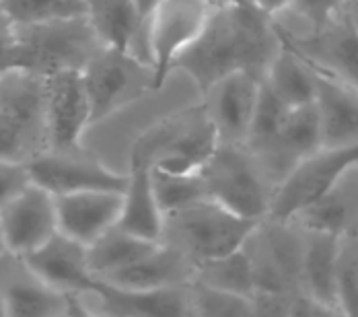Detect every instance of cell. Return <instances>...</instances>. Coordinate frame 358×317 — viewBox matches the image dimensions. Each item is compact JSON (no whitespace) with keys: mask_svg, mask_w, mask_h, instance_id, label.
<instances>
[{"mask_svg":"<svg viewBox=\"0 0 358 317\" xmlns=\"http://www.w3.org/2000/svg\"><path fill=\"white\" fill-rule=\"evenodd\" d=\"M282 48L276 19L255 6H213L202 29L173 62L204 95L216 80L248 71L264 80L268 66Z\"/></svg>","mask_w":358,"mask_h":317,"instance_id":"6da1fadb","label":"cell"},{"mask_svg":"<svg viewBox=\"0 0 358 317\" xmlns=\"http://www.w3.org/2000/svg\"><path fill=\"white\" fill-rule=\"evenodd\" d=\"M218 142L215 124L200 99L146 128L132 144L130 167L171 174L200 171L213 157Z\"/></svg>","mask_w":358,"mask_h":317,"instance_id":"7a4b0ae2","label":"cell"},{"mask_svg":"<svg viewBox=\"0 0 358 317\" xmlns=\"http://www.w3.org/2000/svg\"><path fill=\"white\" fill-rule=\"evenodd\" d=\"M48 150L45 74L13 69L0 74V161L29 163Z\"/></svg>","mask_w":358,"mask_h":317,"instance_id":"3957f363","label":"cell"},{"mask_svg":"<svg viewBox=\"0 0 358 317\" xmlns=\"http://www.w3.org/2000/svg\"><path fill=\"white\" fill-rule=\"evenodd\" d=\"M259 223L206 198L165 214L161 241L178 247L198 268L200 264L241 249Z\"/></svg>","mask_w":358,"mask_h":317,"instance_id":"277c9868","label":"cell"},{"mask_svg":"<svg viewBox=\"0 0 358 317\" xmlns=\"http://www.w3.org/2000/svg\"><path fill=\"white\" fill-rule=\"evenodd\" d=\"M202 176L210 200L251 220L268 216L276 183L245 142H218Z\"/></svg>","mask_w":358,"mask_h":317,"instance_id":"5b68a950","label":"cell"},{"mask_svg":"<svg viewBox=\"0 0 358 317\" xmlns=\"http://www.w3.org/2000/svg\"><path fill=\"white\" fill-rule=\"evenodd\" d=\"M19 69L52 74L83 71L103 48L87 17H72L37 25H17Z\"/></svg>","mask_w":358,"mask_h":317,"instance_id":"8992f818","label":"cell"},{"mask_svg":"<svg viewBox=\"0 0 358 317\" xmlns=\"http://www.w3.org/2000/svg\"><path fill=\"white\" fill-rule=\"evenodd\" d=\"M83 83L95 126L155 91V71L130 52L103 45L83 69Z\"/></svg>","mask_w":358,"mask_h":317,"instance_id":"52a82bcc","label":"cell"},{"mask_svg":"<svg viewBox=\"0 0 358 317\" xmlns=\"http://www.w3.org/2000/svg\"><path fill=\"white\" fill-rule=\"evenodd\" d=\"M358 163L357 146H322L299 159L274 190L268 216L270 220H294L315 204L331 185Z\"/></svg>","mask_w":358,"mask_h":317,"instance_id":"ba28073f","label":"cell"},{"mask_svg":"<svg viewBox=\"0 0 358 317\" xmlns=\"http://www.w3.org/2000/svg\"><path fill=\"white\" fill-rule=\"evenodd\" d=\"M213 6L206 0H163L148 21V50L155 71V91L173 72L179 54L202 34Z\"/></svg>","mask_w":358,"mask_h":317,"instance_id":"9c48e42d","label":"cell"},{"mask_svg":"<svg viewBox=\"0 0 358 317\" xmlns=\"http://www.w3.org/2000/svg\"><path fill=\"white\" fill-rule=\"evenodd\" d=\"M34 183L45 188L54 196L83 192V190H117L128 185V174H115L101 163L97 155L85 146L71 150L48 148L29 163Z\"/></svg>","mask_w":358,"mask_h":317,"instance_id":"30bf717a","label":"cell"},{"mask_svg":"<svg viewBox=\"0 0 358 317\" xmlns=\"http://www.w3.org/2000/svg\"><path fill=\"white\" fill-rule=\"evenodd\" d=\"M48 148L71 150L83 146L91 124V104L83 71H58L45 76Z\"/></svg>","mask_w":358,"mask_h":317,"instance_id":"8fae6325","label":"cell"},{"mask_svg":"<svg viewBox=\"0 0 358 317\" xmlns=\"http://www.w3.org/2000/svg\"><path fill=\"white\" fill-rule=\"evenodd\" d=\"M0 225L10 255L25 258L34 253L58 233L56 196L37 183L27 185L0 209Z\"/></svg>","mask_w":358,"mask_h":317,"instance_id":"7c38bea8","label":"cell"},{"mask_svg":"<svg viewBox=\"0 0 358 317\" xmlns=\"http://www.w3.org/2000/svg\"><path fill=\"white\" fill-rule=\"evenodd\" d=\"M280 37L313 71L334 74L358 87V34L342 10L317 31L305 36L280 31Z\"/></svg>","mask_w":358,"mask_h":317,"instance_id":"4fadbf2b","label":"cell"},{"mask_svg":"<svg viewBox=\"0 0 358 317\" xmlns=\"http://www.w3.org/2000/svg\"><path fill=\"white\" fill-rule=\"evenodd\" d=\"M262 78L248 71H235L202 95L220 142H245L257 107Z\"/></svg>","mask_w":358,"mask_h":317,"instance_id":"5bb4252c","label":"cell"},{"mask_svg":"<svg viewBox=\"0 0 358 317\" xmlns=\"http://www.w3.org/2000/svg\"><path fill=\"white\" fill-rule=\"evenodd\" d=\"M43 282L66 295H97L101 281L91 272L87 246L56 233L34 253L21 258Z\"/></svg>","mask_w":358,"mask_h":317,"instance_id":"9a60e30c","label":"cell"},{"mask_svg":"<svg viewBox=\"0 0 358 317\" xmlns=\"http://www.w3.org/2000/svg\"><path fill=\"white\" fill-rule=\"evenodd\" d=\"M122 194L117 190H83L56 196L58 231L83 246H91L117 225Z\"/></svg>","mask_w":358,"mask_h":317,"instance_id":"2e32d148","label":"cell"},{"mask_svg":"<svg viewBox=\"0 0 358 317\" xmlns=\"http://www.w3.org/2000/svg\"><path fill=\"white\" fill-rule=\"evenodd\" d=\"M2 305L8 317L66 316V293L56 290L15 255H6L2 272Z\"/></svg>","mask_w":358,"mask_h":317,"instance_id":"e0dca14e","label":"cell"},{"mask_svg":"<svg viewBox=\"0 0 358 317\" xmlns=\"http://www.w3.org/2000/svg\"><path fill=\"white\" fill-rule=\"evenodd\" d=\"M315 72L313 104L320 115L322 146H357L358 87L327 72Z\"/></svg>","mask_w":358,"mask_h":317,"instance_id":"ac0fdd59","label":"cell"},{"mask_svg":"<svg viewBox=\"0 0 358 317\" xmlns=\"http://www.w3.org/2000/svg\"><path fill=\"white\" fill-rule=\"evenodd\" d=\"M87 21L99 41L108 48L134 54L150 62L148 23H144L134 0H85Z\"/></svg>","mask_w":358,"mask_h":317,"instance_id":"d6986e66","label":"cell"},{"mask_svg":"<svg viewBox=\"0 0 358 317\" xmlns=\"http://www.w3.org/2000/svg\"><path fill=\"white\" fill-rule=\"evenodd\" d=\"M99 311L111 317H183L194 316L189 284L169 288H122L101 282L97 290Z\"/></svg>","mask_w":358,"mask_h":317,"instance_id":"ffe728a7","label":"cell"},{"mask_svg":"<svg viewBox=\"0 0 358 317\" xmlns=\"http://www.w3.org/2000/svg\"><path fill=\"white\" fill-rule=\"evenodd\" d=\"M196 279V264L178 247L159 241L150 253H146L136 264L113 272L106 281L113 286L122 288H138V290H152V288H169L189 284Z\"/></svg>","mask_w":358,"mask_h":317,"instance_id":"44dd1931","label":"cell"},{"mask_svg":"<svg viewBox=\"0 0 358 317\" xmlns=\"http://www.w3.org/2000/svg\"><path fill=\"white\" fill-rule=\"evenodd\" d=\"M294 223L336 237L358 233V163L340 177L315 204L301 212Z\"/></svg>","mask_w":358,"mask_h":317,"instance_id":"7402d4cb","label":"cell"},{"mask_svg":"<svg viewBox=\"0 0 358 317\" xmlns=\"http://www.w3.org/2000/svg\"><path fill=\"white\" fill-rule=\"evenodd\" d=\"M338 246H340V237L323 233V231L305 229V247H303V264H301V290L307 293L317 303H322L323 307L331 309L336 316L340 314L338 282H336Z\"/></svg>","mask_w":358,"mask_h":317,"instance_id":"603a6c76","label":"cell"},{"mask_svg":"<svg viewBox=\"0 0 358 317\" xmlns=\"http://www.w3.org/2000/svg\"><path fill=\"white\" fill-rule=\"evenodd\" d=\"M163 220L165 214L152 190L150 169L130 167L128 185L122 194V212L117 218V227L148 241H161Z\"/></svg>","mask_w":358,"mask_h":317,"instance_id":"cb8c5ba5","label":"cell"},{"mask_svg":"<svg viewBox=\"0 0 358 317\" xmlns=\"http://www.w3.org/2000/svg\"><path fill=\"white\" fill-rule=\"evenodd\" d=\"M264 85L287 107L307 106L315 99V72L285 41L268 66Z\"/></svg>","mask_w":358,"mask_h":317,"instance_id":"d4e9b609","label":"cell"},{"mask_svg":"<svg viewBox=\"0 0 358 317\" xmlns=\"http://www.w3.org/2000/svg\"><path fill=\"white\" fill-rule=\"evenodd\" d=\"M157 246L159 241H148L143 237L130 235L115 225L91 246H87L89 268L99 281H106L113 272H120L143 260Z\"/></svg>","mask_w":358,"mask_h":317,"instance_id":"484cf974","label":"cell"},{"mask_svg":"<svg viewBox=\"0 0 358 317\" xmlns=\"http://www.w3.org/2000/svg\"><path fill=\"white\" fill-rule=\"evenodd\" d=\"M196 281L220 288V290H227V293L250 297V299H253V295H255L251 260L245 247H241L229 255L210 260L206 264H200L196 268Z\"/></svg>","mask_w":358,"mask_h":317,"instance_id":"4316f807","label":"cell"},{"mask_svg":"<svg viewBox=\"0 0 358 317\" xmlns=\"http://www.w3.org/2000/svg\"><path fill=\"white\" fill-rule=\"evenodd\" d=\"M152 177V190L159 200V206L163 214L187 209L200 200L208 198L206 179L200 171L192 174H171L161 169H150Z\"/></svg>","mask_w":358,"mask_h":317,"instance_id":"83f0119b","label":"cell"},{"mask_svg":"<svg viewBox=\"0 0 358 317\" xmlns=\"http://www.w3.org/2000/svg\"><path fill=\"white\" fill-rule=\"evenodd\" d=\"M0 13L15 25H37L60 19L83 17L87 13L85 0H2Z\"/></svg>","mask_w":358,"mask_h":317,"instance_id":"f1b7e54d","label":"cell"},{"mask_svg":"<svg viewBox=\"0 0 358 317\" xmlns=\"http://www.w3.org/2000/svg\"><path fill=\"white\" fill-rule=\"evenodd\" d=\"M189 297H192V311L194 316L204 317H245L255 316L253 299L227 293L204 282H189Z\"/></svg>","mask_w":358,"mask_h":317,"instance_id":"f546056e","label":"cell"},{"mask_svg":"<svg viewBox=\"0 0 358 317\" xmlns=\"http://www.w3.org/2000/svg\"><path fill=\"white\" fill-rule=\"evenodd\" d=\"M336 282L340 314L358 317V233L340 237Z\"/></svg>","mask_w":358,"mask_h":317,"instance_id":"4dcf8cb0","label":"cell"},{"mask_svg":"<svg viewBox=\"0 0 358 317\" xmlns=\"http://www.w3.org/2000/svg\"><path fill=\"white\" fill-rule=\"evenodd\" d=\"M34 179L27 163L19 161H0V209L6 206L13 198H17Z\"/></svg>","mask_w":358,"mask_h":317,"instance_id":"1f68e13d","label":"cell"},{"mask_svg":"<svg viewBox=\"0 0 358 317\" xmlns=\"http://www.w3.org/2000/svg\"><path fill=\"white\" fill-rule=\"evenodd\" d=\"M13 69H19L17 25L0 13V74Z\"/></svg>","mask_w":358,"mask_h":317,"instance_id":"d6a6232c","label":"cell"},{"mask_svg":"<svg viewBox=\"0 0 358 317\" xmlns=\"http://www.w3.org/2000/svg\"><path fill=\"white\" fill-rule=\"evenodd\" d=\"M250 2L255 8H259L262 13H266V15H270V17L276 19L278 15H282L287 10L288 4L292 0H250Z\"/></svg>","mask_w":358,"mask_h":317,"instance_id":"836d02e7","label":"cell"},{"mask_svg":"<svg viewBox=\"0 0 358 317\" xmlns=\"http://www.w3.org/2000/svg\"><path fill=\"white\" fill-rule=\"evenodd\" d=\"M342 15L346 17V21L352 25V29L358 34V0H344Z\"/></svg>","mask_w":358,"mask_h":317,"instance_id":"e575fe53","label":"cell"},{"mask_svg":"<svg viewBox=\"0 0 358 317\" xmlns=\"http://www.w3.org/2000/svg\"><path fill=\"white\" fill-rule=\"evenodd\" d=\"M161 2H163V0H134V4H136V8H138V13H141L144 23L150 21L152 13L157 10V6H159Z\"/></svg>","mask_w":358,"mask_h":317,"instance_id":"d590c367","label":"cell"},{"mask_svg":"<svg viewBox=\"0 0 358 317\" xmlns=\"http://www.w3.org/2000/svg\"><path fill=\"white\" fill-rule=\"evenodd\" d=\"M210 6H253L250 0H206Z\"/></svg>","mask_w":358,"mask_h":317,"instance_id":"8d00e7d4","label":"cell"},{"mask_svg":"<svg viewBox=\"0 0 358 317\" xmlns=\"http://www.w3.org/2000/svg\"><path fill=\"white\" fill-rule=\"evenodd\" d=\"M4 260H6V255L0 260V317L4 316V305H2V272H4Z\"/></svg>","mask_w":358,"mask_h":317,"instance_id":"74e56055","label":"cell"},{"mask_svg":"<svg viewBox=\"0 0 358 317\" xmlns=\"http://www.w3.org/2000/svg\"><path fill=\"white\" fill-rule=\"evenodd\" d=\"M8 255V249H6V241H4V233H2V225H0V260Z\"/></svg>","mask_w":358,"mask_h":317,"instance_id":"f35d334b","label":"cell"},{"mask_svg":"<svg viewBox=\"0 0 358 317\" xmlns=\"http://www.w3.org/2000/svg\"><path fill=\"white\" fill-rule=\"evenodd\" d=\"M0 2H2V0H0Z\"/></svg>","mask_w":358,"mask_h":317,"instance_id":"ab89813d","label":"cell"}]
</instances>
